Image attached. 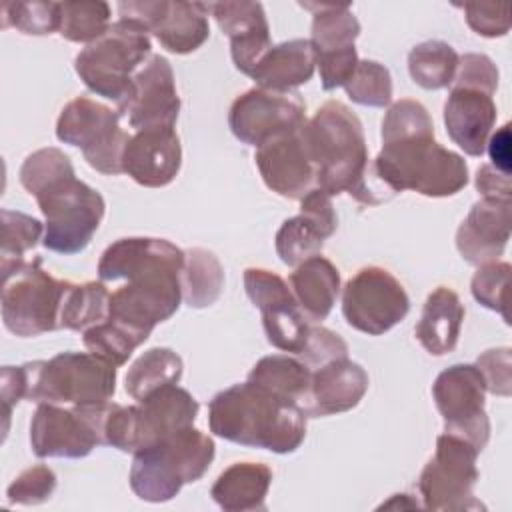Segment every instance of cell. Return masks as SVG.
Segmentation results:
<instances>
[{
    "label": "cell",
    "mask_w": 512,
    "mask_h": 512,
    "mask_svg": "<svg viewBox=\"0 0 512 512\" xmlns=\"http://www.w3.org/2000/svg\"><path fill=\"white\" fill-rule=\"evenodd\" d=\"M298 358L302 362H306L312 370H316L332 360L348 358V344L340 334H336L324 326L312 324Z\"/></svg>",
    "instance_id": "47"
},
{
    "label": "cell",
    "mask_w": 512,
    "mask_h": 512,
    "mask_svg": "<svg viewBox=\"0 0 512 512\" xmlns=\"http://www.w3.org/2000/svg\"><path fill=\"white\" fill-rule=\"evenodd\" d=\"M460 56L442 40H426L416 44L408 54L410 78L424 90L448 88L456 76Z\"/></svg>",
    "instance_id": "36"
},
{
    "label": "cell",
    "mask_w": 512,
    "mask_h": 512,
    "mask_svg": "<svg viewBox=\"0 0 512 512\" xmlns=\"http://www.w3.org/2000/svg\"><path fill=\"white\" fill-rule=\"evenodd\" d=\"M104 406L38 404L30 422V448L38 458H84L102 446Z\"/></svg>",
    "instance_id": "14"
},
{
    "label": "cell",
    "mask_w": 512,
    "mask_h": 512,
    "mask_svg": "<svg viewBox=\"0 0 512 512\" xmlns=\"http://www.w3.org/2000/svg\"><path fill=\"white\" fill-rule=\"evenodd\" d=\"M182 358L170 348H150L134 360L124 378V388L136 402L148 398L150 394L178 384L182 378Z\"/></svg>",
    "instance_id": "34"
},
{
    "label": "cell",
    "mask_w": 512,
    "mask_h": 512,
    "mask_svg": "<svg viewBox=\"0 0 512 512\" xmlns=\"http://www.w3.org/2000/svg\"><path fill=\"white\" fill-rule=\"evenodd\" d=\"M492 166L504 174H510V124H504L486 142Z\"/></svg>",
    "instance_id": "52"
},
{
    "label": "cell",
    "mask_w": 512,
    "mask_h": 512,
    "mask_svg": "<svg viewBox=\"0 0 512 512\" xmlns=\"http://www.w3.org/2000/svg\"><path fill=\"white\" fill-rule=\"evenodd\" d=\"M434 132L432 118L428 110L418 102L410 98H402L388 106L384 120H382V142L414 136V134H428Z\"/></svg>",
    "instance_id": "44"
},
{
    "label": "cell",
    "mask_w": 512,
    "mask_h": 512,
    "mask_svg": "<svg viewBox=\"0 0 512 512\" xmlns=\"http://www.w3.org/2000/svg\"><path fill=\"white\" fill-rule=\"evenodd\" d=\"M338 228V216L328 196L320 188H312L300 198V212L282 222L276 232V254L286 266H298L304 260L316 256Z\"/></svg>",
    "instance_id": "20"
},
{
    "label": "cell",
    "mask_w": 512,
    "mask_h": 512,
    "mask_svg": "<svg viewBox=\"0 0 512 512\" xmlns=\"http://www.w3.org/2000/svg\"><path fill=\"white\" fill-rule=\"evenodd\" d=\"M272 470L262 462H236L212 484V500L226 512L264 510Z\"/></svg>",
    "instance_id": "31"
},
{
    "label": "cell",
    "mask_w": 512,
    "mask_h": 512,
    "mask_svg": "<svg viewBox=\"0 0 512 512\" xmlns=\"http://www.w3.org/2000/svg\"><path fill=\"white\" fill-rule=\"evenodd\" d=\"M254 162L264 184L282 198L300 200L316 188L314 164L300 128L270 138L256 148Z\"/></svg>",
    "instance_id": "21"
},
{
    "label": "cell",
    "mask_w": 512,
    "mask_h": 512,
    "mask_svg": "<svg viewBox=\"0 0 512 512\" xmlns=\"http://www.w3.org/2000/svg\"><path fill=\"white\" fill-rule=\"evenodd\" d=\"M150 32L132 18H118L96 42L82 48L74 58V70L84 86L118 104L130 92L134 74L152 56Z\"/></svg>",
    "instance_id": "7"
},
{
    "label": "cell",
    "mask_w": 512,
    "mask_h": 512,
    "mask_svg": "<svg viewBox=\"0 0 512 512\" xmlns=\"http://www.w3.org/2000/svg\"><path fill=\"white\" fill-rule=\"evenodd\" d=\"M58 484V478L52 468L44 464L30 466L22 470L6 488V496L10 504H22V506H36L54 494Z\"/></svg>",
    "instance_id": "45"
},
{
    "label": "cell",
    "mask_w": 512,
    "mask_h": 512,
    "mask_svg": "<svg viewBox=\"0 0 512 512\" xmlns=\"http://www.w3.org/2000/svg\"><path fill=\"white\" fill-rule=\"evenodd\" d=\"M198 408V400L178 384L166 386L134 404L136 452L182 428L194 426Z\"/></svg>",
    "instance_id": "27"
},
{
    "label": "cell",
    "mask_w": 512,
    "mask_h": 512,
    "mask_svg": "<svg viewBox=\"0 0 512 512\" xmlns=\"http://www.w3.org/2000/svg\"><path fill=\"white\" fill-rule=\"evenodd\" d=\"M56 138L80 148L84 160L106 176L124 174L122 158L130 134L120 126V112L88 96L70 100L56 120Z\"/></svg>",
    "instance_id": "10"
},
{
    "label": "cell",
    "mask_w": 512,
    "mask_h": 512,
    "mask_svg": "<svg viewBox=\"0 0 512 512\" xmlns=\"http://www.w3.org/2000/svg\"><path fill=\"white\" fill-rule=\"evenodd\" d=\"M68 280L42 268V258L24 260L2 274V322L18 338H32L60 328V308Z\"/></svg>",
    "instance_id": "8"
},
{
    "label": "cell",
    "mask_w": 512,
    "mask_h": 512,
    "mask_svg": "<svg viewBox=\"0 0 512 512\" xmlns=\"http://www.w3.org/2000/svg\"><path fill=\"white\" fill-rule=\"evenodd\" d=\"M476 368L484 378L486 392L508 398L512 394V354L510 348H492L476 358Z\"/></svg>",
    "instance_id": "48"
},
{
    "label": "cell",
    "mask_w": 512,
    "mask_h": 512,
    "mask_svg": "<svg viewBox=\"0 0 512 512\" xmlns=\"http://www.w3.org/2000/svg\"><path fill=\"white\" fill-rule=\"evenodd\" d=\"M380 508H422L418 500H412L410 494H394L388 502L380 504Z\"/></svg>",
    "instance_id": "53"
},
{
    "label": "cell",
    "mask_w": 512,
    "mask_h": 512,
    "mask_svg": "<svg viewBox=\"0 0 512 512\" xmlns=\"http://www.w3.org/2000/svg\"><path fill=\"white\" fill-rule=\"evenodd\" d=\"M480 450L454 434L436 438V452L418 478L422 508L464 512L484 508L474 498V486L480 478L476 460Z\"/></svg>",
    "instance_id": "11"
},
{
    "label": "cell",
    "mask_w": 512,
    "mask_h": 512,
    "mask_svg": "<svg viewBox=\"0 0 512 512\" xmlns=\"http://www.w3.org/2000/svg\"><path fill=\"white\" fill-rule=\"evenodd\" d=\"M410 310V298L400 280L380 266L360 268L342 290V314L350 328L382 336L400 324Z\"/></svg>",
    "instance_id": "12"
},
{
    "label": "cell",
    "mask_w": 512,
    "mask_h": 512,
    "mask_svg": "<svg viewBox=\"0 0 512 512\" xmlns=\"http://www.w3.org/2000/svg\"><path fill=\"white\" fill-rule=\"evenodd\" d=\"M512 198H480L456 230L460 256L474 266L496 262L510 240Z\"/></svg>",
    "instance_id": "23"
},
{
    "label": "cell",
    "mask_w": 512,
    "mask_h": 512,
    "mask_svg": "<svg viewBox=\"0 0 512 512\" xmlns=\"http://www.w3.org/2000/svg\"><path fill=\"white\" fill-rule=\"evenodd\" d=\"M304 124L306 104L298 92H272L256 86L240 94L228 112V126L234 138L254 148Z\"/></svg>",
    "instance_id": "17"
},
{
    "label": "cell",
    "mask_w": 512,
    "mask_h": 512,
    "mask_svg": "<svg viewBox=\"0 0 512 512\" xmlns=\"http://www.w3.org/2000/svg\"><path fill=\"white\" fill-rule=\"evenodd\" d=\"M2 28L28 36H46L60 30V2H4Z\"/></svg>",
    "instance_id": "41"
},
{
    "label": "cell",
    "mask_w": 512,
    "mask_h": 512,
    "mask_svg": "<svg viewBox=\"0 0 512 512\" xmlns=\"http://www.w3.org/2000/svg\"><path fill=\"white\" fill-rule=\"evenodd\" d=\"M120 116L128 118L130 128L174 126L180 112V96L170 62L152 54L134 74L128 96L118 104Z\"/></svg>",
    "instance_id": "19"
},
{
    "label": "cell",
    "mask_w": 512,
    "mask_h": 512,
    "mask_svg": "<svg viewBox=\"0 0 512 512\" xmlns=\"http://www.w3.org/2000/svg\"><path fill=\"white\" fill-rule=\"evenodd\" d=\"M466 14L468 26L484 38L506 36L510 30V8L506 4L488 2H466L460 4Z\"/></svg>",
    "instance_id": "49"
},
{
    "label": "cell",
    "mask_w": 512,
    "mask_h": 512,
    "mask_svg": "<svg viewBox=\"0 0 512 512\" xmlns=\"http://www.w3.org/2000/svg\"><path fill=\"white\" fill-rule=\"evenodd\" d=\"M182 146L174 126L134 130L124 150L122 170L144 188L168 186L180 172Z\"/></svg>",
    "instance_id": "22"
},
{
    "label": "cell",
    "mask_w": 512,
    "mask_h": 512,
    "mask_svg": "<svg viewBox=\"0 0 512 512\" xmlns=\"http://www.w3.org/2000/svg\"><path fill=\"white\" fill-rule=\"evenodd\" d=\"M34 198L46 220L44 248L64 256L78 254L90 244L106 212L102 194L76 174L52 182Z\"/></svg>",
    "instance_id": "9"
},
{
    "label": "cell",
    "mask_w": 512,
    "mask_h": 512,
    "mask_svg": "<svg viewBox=\"0 0 512 512\" xmlns=\"http://www.w3.org/2000/svg\"><path fill=\"white\" fill-rule=\"evenodd\" d=\"M306 412L250 380L220 390L208 404L210 432L228 442L290 454L306 438Z\"/></svg>",
    "instance_id": "3"
},
{
    "label": "cell",
    "mask_w": 512,
    "mask_h": 512,
    "mask_svg": "<svg viewBox=\"0 0 512 512\" xmlns=\"http://www.w3.org/2000/svg\"><path fill=\"white\" fill-rule=\"evenodd\" d=\"M248 380L260 384L262 388L284 400L296 402L304 410L312 380V368L300 358L288 354H270L260 358L252 366Z\"/></svg>",
    "instance_id": "32"
},
{
    "label": "cell",
    "mask_w": 512,
    "mask_h": 512,
    "mask_svg": "<svg viewBox=\"0 0 512 512\" xmlns=\"http://www.w3.org/2000/svg\"><path fill=\"white\" fill-rule=\"evenodd\" d=\"M2 238H0V272H8L22 264L24 254L44 238V224L18 210L2 208Z\"/></svg>",
    "instance_id": "38"
},
{
    "label": "cell",
    "mask_w": 512,
    "mask_h": 512,
    "mask_svg": "<svg viewBox=\"0 0 512 512\" xmlns=\"http://www.w3.org/2000/svg\"><path fill=\"white\" fill-rule=\"evenodd\" d=\"M498 68L486 54L468 52L460 56L456 76L450 88H470L494 96L498 88Z\"/></svg>",
    "instance_id": "46"
},
{
    "label": "cell",
    "mask_w": 512,
    "mask_h": 512,
    "mask_svg": "<svg viewBox=\"0 0 512 512\" xmlns=\"http://www.w3.org/2000/svg\"><path fill=\"white\" fill-rule=\"evenodd\" d=\"M474 184L482 198H512L510 174L496 170L492 164H482L478 168Z\"/></svg>",
    "instance_id": "51"
},
{
    "label": "cell",
    "mask_w": 512,
    "mask_h": 512,
    "mask_svg": "<svg viewBox=\"0 0 512 512\" xmlns=\"http://www.w3.org/2000/svg\"><path fill=\"white\" fill-rule=\"evenodd\" d=\"M464 314V306L452 288H434L428 294L422 316L414 328L422 348L432 356H444L452 352L460 338Z\"/></svg>",
    "instance_id": "29"
},
{
    "label": "cell",
    "mask_w": 512,
    "mask_h": 512,
    "mask_svg": "<svg viewBox=\"0 0 512 512\" xmlns=\"http://www.w3.org/2000/svg\"><path fill=\"white\" fill-rule=\"evenodd\" d=\"M288 286L306 318L322 322L332 312L340 294V272L328 258L316 254L294 268Z\"/></svg>",
    "instance_id": "30"
},
{
    "label": "cell",
    "mask_w": 512,
    "mask_h": 512,
    "mask_svg": "<svg viewBox=\"0 0 512 512\" xmlns=\"http://www.w3.org/2000/svg\"><path fill=\"white\" fill-rule=\"evenodd\" d=\"M216 454L214 440L188 426L138 450L130 466V488L146 502H168L184 484L200 480Z\"/></svg>",
    "instance_id": "5"
},
{
    "label": "cell",
    "mask_w": 512,
    "mask_h": 512,
    "mask_svg": "<svg viewBox=\"0 0 512 512\" xmlns=\"http://www.w3.org/2000/svg\"><path fill=\"white\" fill-rule=\"evenodd\" d=\"M182 302L190 308L212 306L224 288V268L218 256L206 248H190L184 252L182 266Z\"/></svg>",
    "instance_id": "33"
},
{
    "label": "cell",
    "mask_w": 512,
    "mask_h": 512,
    "mask_svg": "<svg viewBox=\"0 0 512 512\" xmlns=\"http://www.w3.org/2000/svg\"><path fill=\"white\" fill-rule=\"evenodd\" d=\"M508 280H510V264L496 260V262L478 266L470 282L474 300L484 308L498 312L506 324H510L508 302H506Z\"/></svg>",
    "instance_id": "43"
},
{
    "label": "cell",
    "mask_w": 512,
    "mask_h": 512,
    "mask_svg": "<svg viewBox=\"0 0 512 512\" xmlns=\"http://www.w3.org/2000/svg\"><path fill=\"white\" fill-rule=\"evenodd\" d=\"M316 70L314 48L308 38H294L272 46L252 70L258 88L272 92H294L306 84Z\"/></svg>",
    "instance_id": "28"
},
{
    "label": "cell",
    "mask_w": 512,
    "mask_h": 512,
    "mask_svg": "<svg viewBox=\"0 0 512 512\" xmlns=\"http://www.w3.org/2000/svg\"><path fill=\"white\" fill-rule=\"evenodd\" d=\"M432 396L444 418V432L460 436L480 452L490 438V420L486 414V386L476 364H452L442 370Z\"/></svg>",
    "instance_id": "13"
},
{
    "label": "cell",
    "mask_w": 512,
    "mask_h": 512,
    "mask_svg": "<svg viewBox=\"0 0 512 512\" xmlns=\"http://www.w3.org/2000/svg\"><path fill=\"white\" fill-rule=\"evenodd\" d=\"M300 132L314 164L316 188L328 196L346 192L368 206L392 198L370 170L362 122L346 104L328 100L306 120Z\"/></svg>",
    "instance_id": "2"
},
{
    "label": "cell",
    "mask_w": 512,
    "mask_h": 512,
    "mask_svg": "<svg viewBox=\"0 0 512 512\" xmlns=\"http://www.w3.org/2000/svg\"><path fill=\"white\" fill-rule=\"evenodd\" d=\"M110 290L104 282L68 284L60 308V328L86 332L110 316Z\"/></svg>",
    "instance_id": "35"
},
{
    "label": "cell",
    "mask_w": 512,
    "mask_h": 512,
    "mask_svg": "<svg viewBox=\"0 0 512 512\" xmlns=\"http://www.w3.org/2000/svg\"><path fill=\"white\" fill-rule=\"evenodd\" d=\"M26 398V380L22 366H2L0 376V400L4 406V436L8 432L12 408Z\"/></svg>",
    "instance_id": "50"
},
{
    "label": "cell",
    "mask_w": 512,
    "mask_h": 512,
    "mask_svg": "<svg viewBox=\"0 0 512 512\" xmlns=\"http://www.w3.org/2000/svg\"><path fill=\"white\" fill-rule=\"evenodd\" d=\"M26 400L60 406H104L116 392V366L92 352H60L22 364Z\"/></svg>",
    "instance_id": "6"
},
{
    "label": "cell",
    "mask_w": 512,
    "mask_h": 512,
    "mask_svg": "<svg viewBox=\"0 0 512 512\" xmlns=\"http://www.w3.org/2000/svg\"><path fill=\"white\" fill-rule=\"evenodd\" d=\"M76 174L70 158L54 146L40 148L26 156V160L20 166V184L30 194L36 196L40 190L50 186L52 182Z\"/></svg>",
    "instance_id": "42"
},
{
    "label": "cell",
    "mask_w": 512,
    "mask_h": 512,
    "mask_svg": "<svg viewBox=\"0 0 512 512\" xmlns=\"http://www.w3.org/2000/svg\"><path fill=\"white\" fill-rule=\"evenodd\" d=\"M148 338L130 330L128 326L106 318L102 324L92 326L90 330L82 332V342L88 352L96 354L98 358L114 364L116 368L126 364L132 352L144 344Z\"/></svg>",
    "instance_id": "39"
},
{
    "label": "cell",
    "mask_w": 512,
    "mask_h": 512,
    "mask_svg": "<svg viewBox=\"0 0 512 512\" xmlns=\"http://www.w3.org/2000/svg\"><path fill=\"white\" fill-rule=\"evenodd\" d=\"M120 18L138 20L168 52L190 54L210 36V4L182 0H124Z\"/></svg>",
    "instance_id": "18"
},
{
    "label": "cell",
    "mask_w": 512,
    "mask_h": 512,
    "mask_svg": "<svg viewBox=\"0 0 512 512\" xmlns=\"http://www.w3.org/2000/svg\"><path fill=\"white\" fill-rule=\"evenodd\" d=\"M184 250L164 238L130 236L112 242L98 260L100 282L124 284L110 294L112 320L148 338L182 302Z\"/></svg>",
    "instance_id": "1"
},
{
    "label": "cell",
    "mask_w": 512,
    "mask_h": 512,
    "mask_svg": "<svg viewBox=\"0 0 512 512\" xmlns=\"http://www.w3.org/2000/svg\"><path fill=\"white\" fill-rule=\"evenodd\" d=\"M370 170L392 196L412 190L428 198H446L468 184L464 158L438 144L434 132L382 142Z\"/></svg>",
    "instance_id": "4"
},
{
    "label": "cell",
    "mask_w": 512,
    "mask_h": 512,
    "mask_svg": "<svg viewBox=\"0 0 512 512\" xmlns=\"http://www.w3.org/2000/svg\"><path fill=\"white\" fill-rule=\"evenodd\" d=\"M244 290L262 314L266 340L288 354H300L312 322L296 304V298L282 276L264 268L244 270Z\"/></svg>",
    "instance_id": "16"
},
{
    "label": "cell",
    "mask_w": 512,
    "mask_h": 512,
    "mask_svg": "<svg viewBox=\"0 0 512 512\" xmlns=\"http://www.w3.org/2000/svg\"><path fill=\"white\" fill-rule=\"evenodd\" d=\"M494 98L480 90L450 88L444 104V126L450 140L464 154L480 158L496 124Z\"/></svg>",
    "instance_id": "26"
},
{
    "label": "cell",
    "mask_w": 512,
    "mask_h": 512,
    "mask_svg": "<svg viewBox=\"0 0 512 512\" xmlns=\"http://www.w3.org/2000/svg\"><path fill=\"white\" fill-rule=\"evenodd\" d=\"M110 28V6L102 0L60 2V36L76 44H92Z\"/></svg>",
    "instance_id": "37"
},
{
    "label": "cell",
    "mask_w": 512,
    "mask_h": 512,
    "mask_svg": "<svg viewBox=\"0 0 512 512\" xmlns=\"http://www.w3.org/2000/svg\"><path fill=\"white\" fill-rule=\"evenodd\" d=\"M368 390L366 370L348 358L332 360L312 370L304 412L308 418L348 412L360 404Z\"/></svg>",
    "instance_id": "25"
},
{
    "label": "cell",
    "mask_w": 512,
    "mask_h": 512,
    "mask_svg": "<svg viewBox=\"0 0 512 512\" xmlns=\"http://www.w3.org/2000/svg\"><path fill=\"white\" fill-rule=\"evenodd\" d=\"M210 14L230 38V56L242 74L250 76L262 56L272 48L270 26L260 2H212Z\"/></svg>",
    "instance_id": "24"
},
{
    "label": "cell",
    "mask_w": 512,
    "mask_h": 512,
    "mask_svg": "<svg viewBox=\"0 0 512 512\" xmlns=\"http://www.w3.org/2000/svg\"><path fill=\"white\" fill-rule=\"evenodd\" d=\"M348 98L360 106L384 108L392 102L390 70L376 60H358L350 80L344 84Z\"/></svg>",
    "instance_id": "40"
},
{
    "label": "cell",
    "mask_w": 512,
    "mask_h": 512,
    "mask_svg": "<svg viewBox=\"0 0 512 512\" xmlns=\"http://www.w3.org/2000/svg\"><path fill=\"white\" fill-rule=\"evenodd\" d=\"M300 6L312 12V34L308 40L314 48L322 88H344L360 60L354 46L360 36L358 18L346 4L302 2Z\"/></svg>",
    "instance_id": "15"
}]
</instances>
